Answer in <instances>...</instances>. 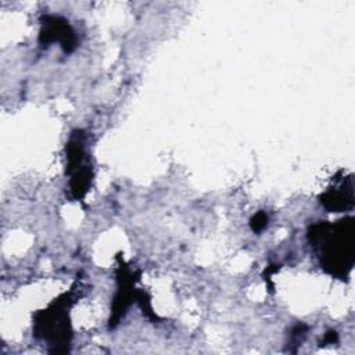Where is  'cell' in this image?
I'll return each instance as SVG.
<instances>
[{"label": "cell", "mask_w": 355, "mask_h": 355, "mask_svg": "<svg viewBox=\"0 0 355 355\" xmlns=\"http://www.w3.org/2000/svg\"><path fill=\"white\" fill-rule=\"evenodd\" d=\"M311 244L318 251L322 268L333 276L345 277L355 258L354 219L345 218L337 223H316L309 229Z\"/></svg>", "instance_id": "cell-1"}, {"label": "cell", "mask_w": 355, "mask_h": 355, "mask_svg": "<svg viewBox=\"0 0 355 355\" xmlns=\"http://www.w3.org/2000/svg\"><path fill=\"white\" fill-rule=\"evenodd\" d=\"M68 151V172L72 175L71 178V191L73 198H82L92 180V171L86 162L85 155V144L82 135L75 132L68 141L67 146Z\"/></svg>", "instance_id": "cell-2"}, {"label": "cell", "mask_w": 355, "mask_h": 355, "mask_svg": "<svg viewBox=\"0 0 355 355\" xmlns=\"http://www.w3.org/2000/svg\"><path fill=\"white\" fill-rule=\"evenodd\" d=\"M320 202L330 211L338 212L354 205V182L352 176L341 178L336 184L329 187L320 197Z\"/></svg>", "instance_id": "cell-3"}, {"label": "cell", "mask_w": 355, "mask_h": 355, "mask_svg": "<svg viewBox=\"0 0 355 355\" xmlns=\"http://www.w3.org/2000/svg\"><path fill=\"white\" fill-rule=\"evenodd\" d=\"M40 42L46 44L51 42H58L65 51H71L75 47V35L65 21L53 17L50 19L46 18L44 26L40 33Z\"/></svg>", "instance_id": "cell-4"}, {"label": "cell", "mask_w": 355, "mask_h": 355, "mask_svg": "<svg viewBox=\"0 0 355 355\" xmlns=\"http://www.w3.org/2000/svg\"><path fill=\"white\" fill-rule=\"evenodd\" d=\"M268 225V215L265 212H258L252 219H251V227L254 232H261L263 227Z\"/></svg>", "instance_id": "cell-5"}]
</instances>
